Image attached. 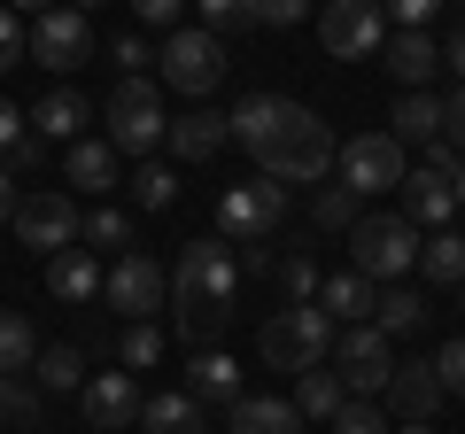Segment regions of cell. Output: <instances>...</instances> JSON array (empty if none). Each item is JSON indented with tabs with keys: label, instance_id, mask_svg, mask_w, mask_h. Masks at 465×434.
<instances>
[{
	"label": "cell",
	"instance_id": "obj_9",
	"mask_svg": "<svg viewBox=\"0 0 465 434\" xmlns=\"http://www.w3.org/2000/svg\"><path fill=\"white\" fill-rule=\"evenodd\" d=\"M333 372H341V388L349 396H388V372H396V350H388V334L381 326H341L333 334Z\"/></svg>",
	"mask_w": 465,
	"mask_h": 434
},
{
	"label": "cell",
	"instance_id": "obj_45",
	"mask_svg": "<svg viewBox=\"0 0 465 434\" xmlns=\"http://www.w3.org/2000/svg\"><path fill=\"white\" fill-rule=\"evenodd\" d=\"M434 372H442V396H465V341H450V350L434 357Z\"/></svg>",
	"mask_w": 465,
	"mask_h": 434
},
{
	"label": "cell",
	"instance_id": "obj_43",
	"mask_svg": "<svg viewBox=\"0 0 465 434\" xmlns=\"http://www.w3.org/2000/svg\"><path fill=\"white\" fill-rule=\"evenodd\" d=\"M381 8H388V24H396V32H427V16L442 8V0H381Z\"/></svg>",
	"mask_w": 465,
	"mask_h": 434
},
{
	"label": "cell",
	"instance_id": "obj_46",
	"mask_svg": "<svg viewBox=\"0 0 465 434\" xmlns=\"http://www.w3.org/2000/svg\"><path fill=\"white\" fill-rule=\"evenodd\" d=\"M179 8H186V0H133V16L155 24V32H179Z\"/></svg>",
	"mask_w": 465,
	"mask_h": 434
},
{
	"label": "cell",
	"instance_id": "obj_56",
	"mask_svg": "<svg viewBox=\"0 0 465 434\" xmlns=\"http://www.w3.org/2000/svg\"><path fill=\"white\" fill-rule=\"evenodd\" d=\"M458 210H465V163H458Z\"/></svg>",
	"mask_w": 465,
	"mask_h": 434
},
{
	"label": "cell",
	"instance_id": "obj_30",
	"mask_svg": "<svg viewBox=\"0 0 465 434\" xmlns=\"http://www.w3.org/2000/svg\"><path fill=\"white\" fill-rule=\"evenodd\" d=\"M39 388H32V372H0V427H16V434H32L39 427Z\"/></svg>",
	"mask_w": 465,
	"mask_h": 434
},
{
	"label": "cell",
	"instance_id": "obj_39",
	"mask_svg": "<svg viewBox=\"0 0 465 434\" xmlns=\"http://www.w3.org/2000/svg\"><path fill=\"white\" fill-rule=\"evenodd\" d=\"M133 202H140V210H171V202H179V179H171V163H140Z\"/></svg>",
	"mask_w": 465,
	"mask_h": 434
},
{
	"label": "cell",
	"instance_id": "obj_10",
	"mask_svg": "<svg viewBox=\"0 0 465 434\" xmlns=\"http://www.w3.org/2000/svg\"><path fill=\"white\" fill-rule=\"evenodd\" d=\"M8 225H16V241L24 249H39V256H63V249H78V202L70 194H54V186H39V194H24L16 202V217H8Z\"/></svg>",
	"mask_w": 465,
	"mask_h": 434
},
{
	"label": "cell",
	"instance_id": "obj_25",
	"mask_svg": "<svg viewBox=\"0 0 465 434\" xmlns=\"http://www.w3.org/2000/svg\"><path fill=\"white\" fill-rule=\"evenodd\" d=\"M63 179L85 186V194H109V186H116V148H109V140H70Z\"/></svg>",
	"mask_w": 465,
	"mask_h": 434
},
{
	"label": "cell",
	"instance_id": "obj_17",
	"mask_svg": "<svg viewBox=\"0 0 465 434\" xmlns=\"http://www.w3.org/2000/svg\"><path fill=\"white\" fill-rule=\"evenodd\" d=\"M381 63L403 78V94H427V78L442 70V39H427V32H388Z\"/></svg>",
	"mask_w": 465,
	"mask_h": 434
},
{
	"label": "cell",
	"instance_id": "obj_12",
	"mask_svg": "<svg viewBox=\"0 0 465 434\" xmlns=\"http://www.w3.org/2000/svg\"><path fill=\"white\" fill-rule=\"evenodd\" d=\"M333 171H341V186H357V194L403 186V140L396 133H357L341 155H333Z\"/></svg>",
	"mask_w": 465,
	"mask_h": 434
},
{
	"label": "cell",
	"instance_id": "obj_32",
	"mask_svg": "<svg viewBox=\"0 0 465 434\" xmlns=\"http://www.w3.org/2000/svg\"><path fill=\"white\" fill-rule=\"evenodd\" d=\"M163 326H148V318H133V326H124V334H116V365L124 372H148V365H163Z\"/></svg>",
	"mask_w": 465,
	"mask_h": 434
},
{
	"label": "cell",
	"instance_id": "obj_21",
	"mask_svg": "<svg viewBox=\"0 0 465 434\" xmlns=\"http://www.w3.org/2000/svg\"><path fill=\"white\" fill-rule=\"evenodd\" d=\"M85 117H94V101L70 94V85H54V94H39L32 133H39V140H78V133H85Z\"/></svg>",
	"mask_w": 465,
	"mask_h": 434
},
{
	"label": "cell",
	"instance_id": "obj_29",
	"mask_svg": "<svg viewBox=\"0 0 465 434\" xmlns=\"http://www.w3.org/2000/svg\"><path fill=\"white\" fill-rule=\"evenodd\" d=\"M32 380L47 388V396H78V388H85V357L70 350V341H54V350H39V365H32Z\"/></svg>",
	"mask_w": 465,
	"mask_h": 434
},
{
	"label": "cell",
	"instance_id": "obj_5",
	"mask_svg": "<svg viewBox=\"0 0 465 434\" xmlns=\"http://www.w3.org/2000/svg\"><path fill=\"white\" fill-rule=\"evenodd\" d=\"M232 287H241V264H232L225 241H186V249H179V271H171L179 311H225Z\"/></svg>",
	"mask_w": 465,
	"mask_h": 434
},
{
	"label": "cell",
	"instance_id": "obj_6",
	"mask_svg": "<svg viewBox=\"0 0 465 434\" xmlns=\"http://www.w3.org/2000/svg\"><path fill=\"white\" fill-rule=\"evenodd\" d=\"M280 217H287V186H280V179H264V171L217 194V225H225V233L241 241V249L272 241V233H280Z\"/></svg>",
	"mask_w": 465,
	"mask_h": 434
},
{
	"label": "cell",
	"instance_id": "obj_4",
	"mask_svg": "<svg viewBox=\"0 0 465 434\" xmlns=\"http://www.w3.org/2000/svg\"><path fill=\"white\" fill-rule=\"evenodd\" d=\"M163 133H171L163 94H155L148 78H124L109 94V109H101V140H109L116 155H155V148H163Z\"/></svg>",
	"mask_w": 465,
	"mask_h": 434
},
{
	"label": "cell",
	"instance_id": "obj_27",
	"mask_svg": "<svg viewBox=\"0 0 465 434\" xmlns=\"http://www.w3.org/2000/svg\"><path fill=\"white\" fill-rule=\"evenodd\" d=\"M403 194H411V225H450L458 217V179L419 171V179H403Z\"/></svg>",
	"mask_w": 465,
	"mask_h": 434
},
{
	"label": "cell",
	"instance_id": "obj_28",
	"mask_svg": "<svg viewBox=\"0 0 465 434\" xmlns=\"http://www.w3.org/2000/svg\"><path fill=\"white\" fill-rule=\"evenodd\" d=\"M388 133H396L403 148H411V140H419V148H427V140H442V101H434V94H403L396 117H388Z\"/></svg>",
	"mask_w": 465,
	"mask_h": 434
},
{
	"label": "cell",
	"instance_id": "obj_16",
	"mask_svg": "<svg viewBox=\"0 0 465 434\" xmlns=\"http://www.w3.org/2000/svg\"><path fill=\"white\" fill-rule=\"evenodd\" d=\"M101 280H109V271L94 264V249H63V256H47V295L70 302V311L101 302Z\"/></svg>",
	"mask_w": 465,
	"mask_h": 434
},
{
	"label": "cell",
	"instance_id": "obj_23",
	"mask_svg": "<svg viewBox=\"0 0 465 434\" xmlns=\"http://www.w3.org/2000/svg\"><path fill=\"white\" fill-rule=\"evenodd\" d=\"M419 280H434V287H465V233L434 225V233L419 241Z\"/></svg>",
	"mask_w": 465,
	"mask_h": 434
},
{
	"label": "cell",
	"instance_id": "obj_35",
	"mask_svg": "<svg viewBox=\"0 0 465 434\" xmlns=\"http://www.w3.org/2000/svg\"><path fill=\"white\" fill-rule=\"evenodd\" d=\"M357 186H318V202H311V225L318 233H349V225H357Z\"/></svg>",
	"mask_w": 465,
	"mask_h": 434
},
{
	"label": "cell",
	"instance_id": "obj_1",
	"mask_svg": "<svg viewBox=\"0 0 465 434\" xmlns=\"http://www.w3.org/2000/svg\"><path fill=\"white\" fill-rule=\"evenodd\" d=\"M256 171H264V179H295V186H311V179H326L333 171V133H326V117H318V109H302V101H280V117H272V133L256 140Z\"/></svg>",
	"mask_w": 465,
	"mask_h": 434
},
{
	"label": "cell",
	"instance_id": "obj_57",
	"mask_svg": "<svg viewBox=\"0 0 465 434\" xmlns=\"http://www.w3.org/2000/svg\"><path fill=\"white\" fill-rule=\"evenodd\" d=\"M70 8H78V16H85V8H101V0H70Z\"/></svg>",
	"mask_w": 465,
	"mask_h": 434
},
{
	"label": "cell",
	"instance_id": "obj_18",
	"mask_svg": "<svg viewBox=\"0 0 465 434\" xmlns=\"http://www.w3.org/2000/svg\"><path fill=\"white\" fill-rule=\"evenodd\" d=\"M318 311H326L333 326H365V318L381 311V287H372L365 271H333V280H318Z\"/></svg>",
	"mask_w": 465,
	"mask_h": 434
},
{
	"label": "cell",
	"instance_id": "obj_49",
	"mask_svg": "<svg viewBox=\"0 0 465 434\" xmlns=\"http://www.w3.org/2000/svg\"><path fill=\"white\" fill-rule=\"evenodd\" d=\"M24 133H32V117H24L16 101H0V163H8V148H16Z\"/></svg>",
	"mask_w": 465,
	"mask_h": 434
},
{
	"label": "cell",
	"instance_id": "obj_44",
	"mask_svg": "<svg viewBox=\"0 0 465 434\" xmlns=\"http://www.w3.org/2000/svg\"><path fill=\"white\" fill-rule=\"evenodd\" d=\"M458 163L465 155L450 148V140H427V148H419V171H434V179H458Z\"/></svg>",
	"mask_w": 465,
	"mask_h": 434
},
{
	"label": "cell",
	"instance_id": "obj_58",
	"mask_svg": "<svg viewBox=\"0 0 465 434\" xmlns=\"http://www.w3.org/2000/svg\"><path fill=\"white\" fill-rule=\"evenodd\" d=\"M458 318H465V287H458Z\"/></svg>",
	"mask_w": 465,
	"mask_h": 434
},
{
	"label": "cell",
	"instance_id": "obj_55",
	"mask_svg": "<svg viewBox=\"0 0 465 434\" xmlns=\"http://www.w3.org/2000/svg\"><path fill=\"white\" fill-rule=\"evenodd\" d=\"M388 434H434V427H427V419H403V427H388Z\"/></svg>",
	"mask_w": 465,
	"mask_h": 434
},
{
	"label": "cell",
	"instance_id": "obj_42",
	"mask_svg": "<svg viewBox=\"0 0 465 434\" xmlns=\"http://www.w3.org/2000/svg\"><path fill=\"white\" fill-rule=\"evenodd\" d=\"M302 16H311V0H256V24L264 32H295Z\"/></svg>",
	"mask_w": 465,
	"mask_h": 434
},
{
	"label": "cell",
	"instance_id": "obj_7",
	"mask_svg": "<svg viewBox=\"0 0 465 434\" xmlns=\"http://www.w3.org/2000/svg\"><path fill=\"white\" fill-rule=\"evenodd\" d=\"M318 47H326L333 63H365V54H381L388 47V8H381V0H326Z\"/></svg>",
	"mask_w": 465,
	"mask_h": 434
},
{
	"label": "cell",
	"instance_id": "obj_34",
	"mask_svg": "<svg viewBox=\"0 0 465 434\" xmlns=\"http://www.w3.org/2000/svg\"><path fill=\"white\" fill-rule=\"evenodd\" d=\"M78 241H94V249H133V217L116 210V202H94L78 225Z\"/></svg>",
	"mask_w": 465,
	"mask_h": 434
},
{
	"label": "cell",
	"instance_id": "obj_24",
	"mask_svg": "<svg viewBox=\"0 0 465 434\" xmlns=\"http://www.w3.org/2000/svg\"><path fill=\"white\" fill-rule=\"evenodd\" d=\"M341 403H349L341 372H302V380H295V411H302V427H333V419H341Z\"/></svg>",
	"mask_w": 465,
	"mask_h": 434
},
{
	"label": "cell",
	"instance_id": "obj_26",
	"mask_svg": "<svg viewBox=\"0 0 465 434\" xmlns=\"http://www.w3.org/2000/svg\"><path fill=\"white\" fill-rule=\"evenodd\" d=\"M140 434H210V427H202V403L179 388V396H148L140 403Z\"/></svg>",
	"mask_w": 465,
	"mask_h": 434
},
{
	"label": "cell",
	"instance_id": "obj_11",
	"mask_svg": "<svg viewBox=\"0 0 465 434\" xmlns=\"http://www.w3.org/2000/svg\"><path fill=\"white\" fill-rule=\"evenodd\" d=\"M163 295H171L163 264H155V256H140V249H124V256L109 264V280H101V302H109V311H124V318L163 311Z\"/></svg>",
	"mask_w": 465,
	"mask_h": 434
},
{
	"label": "cell",
	"instance_id": "obj_53",
	"mask_svg": "<svg viewBox=\"0 0 465 434\" xmlns=\"http://www.w3.org/2000/svg\"><path fill=\"white\" fill-rule=\"evenodd\" d=\"M16 202H24V194H16V171L0 163V225H8V217H16Z\"/></svg>",
	"mask_w": 465,
	"mask_h": 434
},
{
	"label": "cell",
	"instance_id": "obj_36",
	"mask_svg": "<svg viewBox=\"0 0 465 434\" xmlns=\"http://www.w3.org/2000/svg\"><path fill=\"white\" fill-rule=\"evenodd\" d=\"M272 117H280V94H249L225 124H232V140H241V148H256V140L272 133Z\"/></svg>",
	"mask_w": 465,
	"mask_h": 434
},
{
	"label": "cell",
	"instance_id": "obj_47",
	"mask_svg": "<svg viewBox=\"0 0 465 434\" xmlns=\"http://www.w3.org/2000/svg\"><path fill=\"white\" fill-rule=\"evenodd\" d=\"M16 54H24V16L0 8V70H16Z\"/></svg>",
	"mask_w": 465,
	"mask_h": 434
},
{
	"label": "cell",
	"instance_id": "obj_50",
	"mask_svg": "<svg viewBox=\"0 0 465 434\" xmlns=\"http://www.w3.org/2000/svg\"><path fill=\"white\" fill-rule=\"evenodd\" d=\"M442 140H450V148L465 155V85H458V94L442 101Z\"/></svg>",
	"mask_w": 465,
	"mask_h": 434
},
{
	"label": "cell",
	"instance_id": "obj_54",
	"mask_svg": "<svg viewBox=\"0 0 465 434\" xmlns=\"http://www.w3.org/2000/svg\"><path fill=\"white\" fill-rule=\"evenodd\" d=\"M0 8H16V16H24V8H32V16H47V0H0Z\"/></svg>",
	"mask_w": 465,
	"mask_h": 434
},
{
	"label": "cell",
	"instance_id": "obj_48",
	"mask_svg": "<svg viewBox=\"0 0 465 434\" xmlns=\"http://www.w3.org/2000/svg\"><path fill=\"white\" fill-rule=\"evenodd\" d=\"M109 63L124 70V78H140V70H148L155 54H148V39H116V47H109Z\"/></svg>",
	"mask_w": 465,
	"mask_h": 434
},
{
	"label": "cell",
	"instance_id": "obj_14",
	"mask_svg": "<svg viewBox=\"0 0 465 434\" xmlns=\"http://www.w3.org/2000/svg\"><path fill=\"white\" fill-rule=\"evenodd\" d=\"M85 47H94V24L78 16V8H47V16H32V32H24V54L47 70H78Z\"/></svg>",
	"mask_w": 465,
	"mask_h": 434
},
{
	"label": "cell",
	"instance_id": "obj_22",
	"mask_svg": "<svg viewBox=\"0 0 465 434\" xmlns=\"http://www.w3.org/2000/svg\"><path fill=\"white\" fill-rule=\"evenodd\" d=\"M232 434H302V411H295V396H241Z\"/></svg>",
	"mask_w": 465,
	"mask_h": 434
},
{
	"label": "cell",
	"instance_id": "obj_41",
	"mask_svg": "<svg viewBox=\"0 0 465 434\" xmlns=\"http://www.w3.org/2000/svg\"><path fill=\"white\" fill-rule=\"evenodd\" d=\"M333 434H388V419L372 411V396H349L341 419H333Z\"/></svg>",
	"mask_w": 465,
	"mask_h": 434
},
{
	"label": "cell",
	"instance_id": "obj_33",
	"mask_svg": "<svg viewBox=\"0 0 465 434\" xmlns=\"http://www.w3.org/2000/svg\"><path fill=\"white\" fill-rule=\"evenodd\" d=\"M39 365V334L24 311H0V372H32Z\"/></svg>",
	"mask_w": 465,
	"mask_h": 434
},
{
	"label": "cell",
	"instance_id": "obj_2",
	"mask_svg": "<svg viewBox=\"0 0 465 434\" xmlns=\"http://www.w3.org/2000/svg\"><path fill=\"white\" fill-rule=\"evenodd\" d=\"M333 334H341V326H333L318 302H287L280 318H264V334H256V357H264L272 372H318V365L333 357Z\"/></svg>",
	"mask_w": 465,
	"mask_h": 434
},
{
	"label": "cell",
	"instance_id": "obj_13",
	"mask_svg": "<svg viewBox=\"0 0 465 434\" xmlns=\"http://www.w3.org/2000/svg\"><path fill=\"white\" fill-rule=\"evenodd\" d=\"M140 380L133 372H94V380L78 388V411H85V434H124V427H140Z\"/></svg>",
	"mask_w": 465,
	"mask_h": 434
},
{
	"label": "cell",
	"instance_id": "obj_52",
	"mask_svg": "<svg viewBox=\"0 0 465 434\" xmlns=\"http://www.w3.org/2000/svg\"><path fill=\"white\" fill-rule=\"evenodd\" d=\"M442 70L465 85V32H450V39H442Z\"/></svg>",
	"mask_w": 465,
	"mask_h": 434
},
{
	"label": "cell",
	"instance_id": "obj_40",
	"mask_svg": "<svg viewBox=\"0 0 465 434\" xmlns=\"http://www.w3.org/2000/svg\"><path fill=\"white\" fill-rule=\"evenodd\" d=\"M217 334H225V311H179V341L186 350H217Z\"/></svg>",
	"mask_w": 465,
	"mask_h": 434
},
{
	"label": "cell",
	"instance_id": "obj_51",
	"mask_svg": "<svg viewBox=\"0 0 465 434\" xmlns=\"http://www.w3.org/2000/svg\"><path fill=\"white\" fill-rule=\"evenodd\" d=\"M39 155H47V140H39V133H24V140H16V148H8V171H32V163H39Z\"/></svg>",
	"mask_w": 465,
	"mask_h": 434
},
{
	"label": "cell",
	"instance_id": "obj_37",
	"mask_svg": "<svg viewBox=\"0 0 465 434\" xmlns=\"http://www.w3.org/2000/svg\"><path fill=\"white\" fill-rule=\"evenodd\" d=\"M280 287H287V302H318V264H311V249L295 241V256H280Z\"/></svg>",
	"mask_w": 465,
	"mask_h": 434
},
{
	"label": "cell",
	"instance_id": "obj_19",
	"mask_svg": "<svg viewBox=\"0 0 465 434\" xmlns=\"http://www.w3.org/2000/svg\"><path fill=\"white\" fill-rule=\"evenodd\" d=\"M163 140H171V155H179V163H210V155L232 140V124L217 117V109H186V117H171Z\"/></svg>",
	"mask_w": 465,
	"mask_h": 434
},
{
	"label": "cell",
	"instance_id": "obj_8",
	"mask_svg": "<svg viewBox=\"0 0 465 434\" xmlns=\"http://www.w3.org/2000/svg\"><path fill=\"white\" fill-rule=\"evenodd\" d=\"M155 70L171 78V94L202 101V94H217V78H225V39H217V32H163Z\"/></svg>",
	"mask_w": 465,
	"mask_h": 434
},
{
	"label": "cell",
	"instance_id": "obj_20",
	"mask_svg": "<svg viewBox=\"0 0 465 434\" xmlns=\"http://www.w3.org/2000/svg\"><path fill=\"white\" fill-rule=\"evenodd\" d=\"M186 396H194V403H241V365H232L225 350H194V365H186Z\"/></svg>",
	"mask_w": 465,
	"mask_h": 434
},
{
	"label": "cell",
	"instance_id": "obj_3",
	"mask_svg": "<svg viewBox=\"0 0 465 434\" xmlns=\"http://www.w3.org/2000/svg\"><path fill=\"white\" fill-rule=\"evenodd\" d=\"M349 271H365L372 287H396L419 271V225L411 217H357L349 225Z\"/></svg>",
	"mask_w": 465,
	"mask_h": 434
},
{
	"label": "cell",
	"instance_id": "obj_15",
	"mask_svg": "<svg viewBox=\"0 0 465 434\" xmlns=\"http://www.w3.org/2000/svg\"><path fill=\"white\" fill-rule=\"evenodd\" d=\"M388 411L396 419H434L442 411V372H434V357H411V365L388 372Z\"/></svg>",
	"mask_w": 465,
	"mask_h": 434
},
{
	"label": "cell",
	"instance_id": "obj_38",
	"mask_svg": "<svg viewBox=\"0 0 465 434\" xmlns=\"http://www.w3.org/2000/svg\"><path fill=\"white\" fill-rule=\"evenodd\" d=\"M194 8H202V32H217V39L256 24V0H194Z\"/></svg>",
	"mask_w": 465,
	"mask_h": 434
},
{
	"label": "cell",
	"instance_id": "obj_31",
	"mask_svg": "<svg viewBox=\"0 0 465 434\" xmlns=\"http://www.w3.org/2000/svg\"><path fill=\"white\" fill-rule=\"evenodd\" d=\"M419 318H427V302H419V287H381V311H372V326H381V334L388 341H396V334H419Z\"/></svg>",
	"mask_w": 465,
	"mask_h": 434
}]
</instances>
